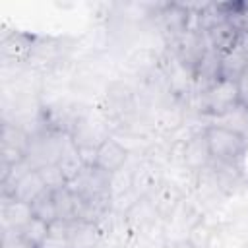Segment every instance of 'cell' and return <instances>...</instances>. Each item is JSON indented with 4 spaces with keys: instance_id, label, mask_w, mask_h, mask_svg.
Listing matches in <instances>:
<instances>
[{
    "instance_id": "13",
    "label": "cell",
    "mask_w": 248,
    "mask_h": 248,
    "mask_svg": "<svg viewBox=\"0 0 248 248\" xmlns=\"http://www.w3.org/2000/svg\"><path fill=\"white\" fill-rule=\"evenodd\" d=\"M217 79H221V52H217L215 48L207 46V50L203 52L200 64L194 70V87H196V93L207 89Z\"/></svg>"
},
{
    "instance_id": "24",
    "label": "cell",
    "mask_w": 248,
    "mask_h": 248,
    "mask_svg": "<svg viewBox=\"0 0 248 248\" xmlns=\"http://www.w3.org/2000/svg\"><path fill=\"white\" fill-rule=\"evenodd\" d=\"M238 46L242 48V52L248 56V29L242 33V37H240V43H238Z\"/></svg>"
},
{
    "instance_id": "22",
    "label": "cell",
    "mask_w": 248,
    "mask_h": 248,
    "mask_svg": "<svg viewBox=\"0 0 248 248\" xmlns=\"http://www.w3.org/2000/svg\"><path fill=\"white\" fill-rule=\"evenodd\" d=\"M2 248H37L17 231H2Z\"/></svg>"
},
{
    "instance_id": "7",
    "label": "cell",
    "mask_w": 248,
    "mask_h": 248,
    "mask_svg": "<svg viewBox=\"0 0 248 248\" xmlns=\"http://www.w3.org/2000/svg\"><path fill=\"white\" fill-rule=\"evenodd\" d=\"M161 64H163V52H159L151 45L132 46L122 56V66L130 74H134L136 78H140V79H143V78L155 74L157 70H161Z\"/></svg>"
},
{
    "instance_id": "16",
    "label": "cell",
    "mask_w": 248,
    "mask_h": 248,
    "mask_svg": "<svg viewBox=\"0 0 248 248\" xmlns=\"http://www.w3.org/2000/svg\"><path fill=\"white\" fill-rule=\"evenodd\" d=\"M45 190H46V186H45L39 170L33 169L29 172H25L21 178H17V182L14 184V188H12V192L8 196H12L17 202H23V203H29L31 205Z\"/></svg>"
},
{
    "instance_id": "5",
    "label": "cell",
    "mask_w": 248,
    "mask_h": 248,
    "mask_svg": "<svg viewBox=\"0 0 248 248\" xmlns=\"http://www.w3.org/2000/svg\"><path fill=\"white\" fill-rule=\"evenodd\" d=\"M122 215H124V221H126L128 231L132 234H138V236L155 232V231H159V229L165 227V223L161 221V217H159L153 202L147 196H140Z\"/></svg>"
},
{
    "instance_id": "10",
    "label": "cell",
    "mask_w": 248,
    "mask_h": 248,
    "mask_svg": "<svg viewBox=\"0 0 248 248\" xmlns=\"http://www.w3.org/2000/svg\"><path fill=\"white\" fill-rule=\"evenodd\" d=\"M35 39L37 37L27 35L23 31H12L4 35L0 43L4 66H27L31 52H33Z\"/></svg>"
},
{
    "instance_id": "12",
    "label": "cell",
    "mask_w": 248,
    "mask_h": 248,
    "mask_svg": "<svg viewBox=\"0 0 248 248\" xmlns=\"http://www.w3.org/2000/svg\"><path fill=\"white\" fill-rule=\"evenodd\" d=\"M242 33L244 31L238 29L232 21L223 19L217 25H213L209 31H205V39H207V45L211 48H215L217 52L225 54V52H229V50H232V48L238 46Z\"/></svg>"
},
{
    "instance_id": "2",
    "label": "cell",
    "mask_w": 248,
    "mask_h": 248,
    "mask_svg": "<svg viewBox=\"0 0 248 248\" xmlns=\"http://www.w3.org/2000/svg\"><path fill=\"white\" fill-rule=\"evenodd\" d=\"M205 138H207L213 161L229 163V165H242L248 153V138L244 134L229 126L211 122L205 126Z\"/></svg>"
},
{
    "instance_id": "1",
    "label": "cell",
    "mask_w": 248,
    "mask_h": 248,
    "mask_svg": "<svg viewBox=\"0 0 248 248\" xmlns=\"http://www.w3.org/2000/svg\"><path fill=\"white\" fill-rule=\"evenodd\" d=\"M186 112L196 110L202 116H209L213 120H219L240 107L238 101V85L236 81L229 79H217L213 85H209L203 91L194 93L186 103Z\"/></svg>"
},
{
    "instance_id": "21",
    "label": "cell",
    "mask_w": 248,
    "mask_h": 248,
    "mask_svg": "<svg viewBox=\"0 0 248 248\" xmlns=\"http://www.w3.org/2000/svg\"><path fill=\"white\" fill-rule=\"evenodd\" d=\"M48 229H50L48 223H45V221H41V219H37V217H31L29 223L21 229V234H23L31 244H35V246L39 248V246L45 242V238L48 236Z\"/></svg>"
},
{
    "instance_id": "11",
    "label": "cell",
    "mask_w": 248,
    "mask_h": 248,
    "mask_svg": "<svg viewBox=\"0 0 248 248\" xmlns=\"http://www.w3.org/2000/svg\"><path fill=\"white\" fill-rule=\"evenodd\" d=\"M147 198L153 202V205H155L161 221L163 223H169L172 219V215L176 213L178 205L182 203V200L188 198V196H184L169 178L163 176V180L147 194Z\"/></svg>"
},
{
    "instance_id": "4",
    "label": "cell",
    "mask_w": 248,
    "mask_h": 248,
    "mask_svg": "<svg viewBox=\"0 0 248 248\" xmlns=\"http://www.w3.org/2000/svg\"><path fill=\"white\" fill-rule=\"evenodd\" d=\"M68 188L79 200H105L110 198V174L93 167H83V170L68 182Z\"/></svg>"
},
{
    "instance_id": "8",
    "label": "cell",
    "mask_w": 248,
    "mask_h": 248,
    "mask_svg": "<svg viewBox=\"0 0 248 248\" xmlns=\"http://www.w3.org/2000/svg\"><path fill=\"white\" fill-rule=\"evenodd\" d=\"M213 163L209 143L205 138V128L194 130L184 138V151H182V165L194 172L207 169Z\"/></svg>"
},
{
    "instance_id": "9",
    "label": "cell",
    "mask_w": 248,
    "mask_h": 248,
    "mask_svg": "<svg viewBox=\"0 0 248 248\" xmlns=\"http://www.w3.org/2000/svg\"><path fill=\"white\" fill-rule=\"evenodd\" d=\"M130 155L132 151L128 149V145H124L116 136H110L107 138L95 151V167L108 172V174H114L118 170H122L128 161H130Z\"/></svg>"
},
{
    "instance_id": "23",
    "label": "cell",
    "mask_w": 248,
    "mask_h": 248,
    "mask_svg": "<svg viewBox=\"0 0 248 248\" xmlns=\"http://www.w3.org/2000/svg\"><path fill=\"white\" fill-rule=\"evenodd\" d=\"M238 85V101H240V107L248 110V72L236 81Z\"/></svg>"
},
{
    "instance_id": "18",
    "label": "cell",
    "mask_w": 248,
    "mask_h": 248,
    "mask_svg": "<svg viewBox=\"0 0 248 248\" xmlns=\"http://www.w3.org/2000/svg\"><path fill=\"white\" fill-rule=\"evenodd\" d=\"M54 203L60 221H78V196L68 186L54 192Z\"/></svg>"
},
{
    "instance_id": "15",
    "label": "cell",
    "mask_w": 248,
    "mask_h": 248,
    "mask_svg": "<svg viewBox=\"0 0 248 248\" xmlns=\"http://www.w3.org/2000/svg\"><path fill=\"white\" fill-rule=\"evenodd\" d=\"M68 242H70V248H99L103 244V231L97 223L72 221Z\"/></svg>"
},
{
    "instance_id": "14",
    "label": "cell",
    "mask_w": 248,
    "mask_h": 248,
    "mask_svg": "<svg viewBox=\"0 0 248 248\" xmlns=\"http://www.w3.org/2000/svg\"><path fill=\"white\" fill-rule=\"evenodd\" d=\"M2 231H17L21 232V229L29 223V219L33 217L31 205L14 200L12 196H2Z\"/></svg>"
},
{
    "instance_id": "20",
    "label": "cell",
    "mask_w": 248,
    "mask_h": 248,
    "mask_svg": "<svg viewBox=\"0 0 248 248\" xmlns=\"http://www.w3.org/2000/svg\"><path fill=\"white\" fill-rule=\"evenodd\" d=\"M37 170H39V174H41V178H43V182H45L46 190L56 192V190H62V188H66V186H68V178H66L64 170H62L56 163L43 165V167H39Z\"/></svg>"
},
{
    "instance_id": "6",
    "label": "cell",
    "mask_w": 248,
    "mask_h": 248,
    "mask_svg": "<svg viewBox=\"0 0 248 248\" xmlns=\"http://www.w3.org/2000/svg\"><path fill=\"white\" fill-rule=\"evenodd\" d=\"M31 136L16 122H2V169L12 167L25 159Z\"/></svg>"
},
{
    "instance_id": "19",
    "label": "cell",
    "mask_w": 248,
    "mask_h": 248,
    "mask_svg": "<svg viewBox=\"0 0 248 248\" xmlns=\"http://www.w3.org/2000/svg\"><path fill=\"white\" fill-rule=\"evenodd\" d=\"M31 211L33 217L52 225L54 221H58V213H56V203H54V192L45 190L33 203H31Z\"/></svg>"
},
{
    "instance_id": "17",
    "label": "cell",
    "mask_w": 248,
    "mask_h": 248,
    "mask_svg": "<svg viewBox=\"0 0 248 248\" xmlns=\"http://www.w3.org/2000/svg\"><path fill=\"white\" fill-rule=\"evenodd\" d=\"M248 72V56L240 46L221 54V79L238 81Z\"/></svg>"
},
{
    "instance_id": "3",
    "label": "cell",
    "mask_w": 248,
    "mask_h": 248,
    "mask_svg": "<svg viewBox=\"0 0 248 248\" xmlns=\"http://www.w3.org/2000/svg\"><path fill=\"white\" fill-rule=\"evenodd\" d=\"M155 17L159 21L165 45L172 43L188 29H192V21H194L190 4H182V2H161Z\"/></svg>"
}]
</instances>
